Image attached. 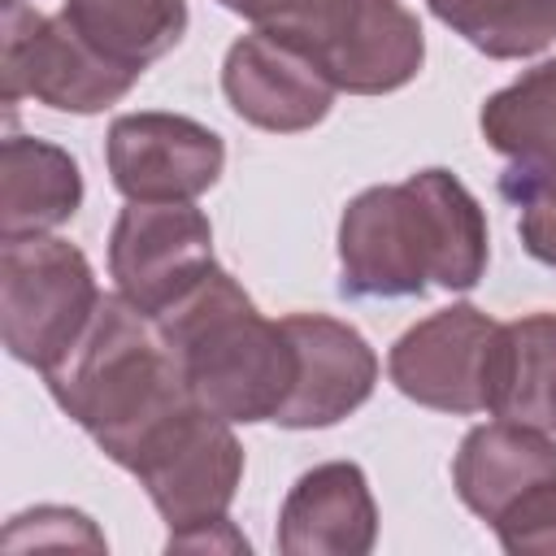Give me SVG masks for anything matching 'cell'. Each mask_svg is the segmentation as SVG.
Instances as JSON below:
<instances>
[{"label":"cell","instance_id":"20","mask_svg":"<svg viewBox=\"0 0 556 556\" xmlns=\"http://www.w3.org/2000/svg\"><path fill=\"white\" fill-rule=\"evenodd\" d=\"M491 530L513 556H556V473L521 491L491 521Z\"/></svg>","mask_w":556,"mask_h":556},{"label":"cell","instance_id":"3","mask_svg":"<svg viewBox=\"0 0 556 556\" xmlns=\"http://www.w3.org/2000/svg\"><path fill=\"white\" fill-rule=\"evenodd\" d=\"M156 330L191 400L226 421H274L291 395L295 343L287 326L269 321L217 265L156 317Z\"/></svg>","mask_w":556,"mask_h":556},{"label":"cell","instance_id":"7","mask_svg":"<svg viewBox=\"0 0 556 556\" xmlns=\"http://www.w3.org/2000/svg\"><path fill=\"white\" fill-rule=\"evenodd\" d=\"M117 295L161 317L213 269V226L191 200H130L109 239Z\"/></svg>","mask_w":556,"mask_h":556},{"label":"cell","instance_id":"2","mask_svg":"<svg viewBox=\"0 0 556 556\" xmlns=\"http://www.w3.org/2000/svg\"><path fill=\"white\" fill-rule=\"evenodd\" d=\"M52 400L100 443L109 460L130 469L139 447L191 400L156 317L122 295H100L78 343L43 369Z\"/></svg>","mask_w":556,"mask_h":556},{"label":"cell","instance_id":"16","mask_svg":"<svg viewBox=\"0 0 556 556\" xmlns=\"http://www.w3.org/2000/svg\"><path fill=\"white\" fill-rule=\"evenodd\" d=\"M83 204V174L74 156L48 139L9 135L0 148V235H48Z\"/></svg>","mask_w":556,"mask_h":556},{"label":"cell","instance_id":"5","mask_svg":"<svg viewBox=\"0 0 556 556\" xmlns=\"http://www.w3.org/2000/svg\"><path fill=\"white\" fill-rule=\"evenodd\" d=\"M100 304L87 256L52 235L4 239L0 248V334L13 361L52 369L87 330Z\"/></svg>","mask_w":556,"mask_h":556},{"label":"cell","instance_id":"17","mask_svg":"<svg viewBox=\"0 0 556 556\" xmlns=\"http://www.w3.org/2000/svg\"><path fill=\"white\" fill-rule=\"evenodd\" d=\"M61 17L109 65L143 74L187 30V0H65Z\"/></svg>","mask_w":556,"mask_h":556},{"label":"cell","instance_id":"1","mask_svg":"<svg viewBox=\"0 0 556 556\" xmlns=\"http://www.w3.org/2000/svg\"><path fill=\"white\" fill-rule=\"evenodd\" d=\"M343 295H421L426 282L469 291L486 269V217L447 169L361 191L339 222Z\"/></svg>","mask_w":556,"mask_h":556},{"label":"cell","instance_id":"21","mask_svg":"<svg viewBox=\"0 0 556 556\" xmlns=\"http://www.w3.org/2000/svg\"><path fill=\"white\" fill-rule=\"evenodd\" d=\"M500 191L521 208V243L534 261L556 265V174H513L504 169Z\"/></svg>","mask_w":556,"mask_h":556},{"label":"cell","instance_id":"6","mask_svg":"<svg viewBox=\"0 0 556 556\" xmlns=\"http://www.w3.org/2000/svg\"><path fill=\"white\" fill-rule=\"evenodd\" d=\"M139 78L109 65L74 26L56 13H39L26 0H4L0 17V87L4 100H39L61 113H100L117 104Z\"/></svg>","mask_w":556,"mask_h":556},{"label":"cell","instance_id":"4","mask_svg":"<svg viewBox=\"0 0 556 556\" xmlns=\"http://www.w3.org/2000/svg\"><path fill=\"white\" fill-rule=\"evenodd\" d=\"M130 473L143 482L148 500L165 517L169 552L174 547L248 552V543L226 521V508L243 478V447L226 417L187 404L139 447Z\"/></svg>","mask_w":556,"mask_h":556},{"label":"cell","instance_id":"12","mask_svg":"<svg viewBox=\"0 0 556 556\" xmlns=\"http://www.w3.org/2000/svg\"><path fill=\"white\" fill-rule=\"evenodd\" d=\"M378 539V508L361 465L330 460L291 486L278 517V552L287 556H365Z\"/></svg>","mask_w":556,"mask_h":556},{"label":"cell","instance_id":"18","mask_svg":"<svg viewBox=\"0 0 556 556\" xmlns=\"http://www.w3.org/2000/svg\"><path fill=\"white\" fill-rule=\"evenodd\" d=\"M482 135L513 174H556V61L495 91L482 104Z\"/></svg>","mask_w":556,"mask_h":556},{"label":"cell","instance_id":"15","mask_svg":"<svg viewBox=\"0 0 556 556\" xmlns=\"http://www.w3.org/2000/svg\"><path fill=\"white\" fill-rule=\"evenodd\" d=\"M426 39L400 0H361L352 26L321 61L326 78L352 96H382L417 78Z\"/></svg>","mask_w":556,"mask_h":556},{"label":"cell","instance_id":"22","mask_svg":"<svg viewBox=\"0 0 556 556\" xmlns=\"http://www.w3.org/2000/svg\"><path fill=\"white\" fill-rule=\"evenodd\" d=\"M43 543H65V547L87 543L91 552H100V547H104V539L91 530V521H87L83 513H74V508H52V526H48V530H43V521H39L35 513L13 517L9 534H4V547H9V552H22V547H43Z\"/></svg>","mask_w":556,"mask_h":556},{"label":"cell","instance_id":"19","mask_svg":"<svg viewBox=\"0 0 556 556\" xmlns=\"http://www.w3.org/2000/svg\"><path fill=\"white\" fill-rule=\"evenodd\" d=\"M430 13L495 61H521L556 39V0H426Z\"/></svg>","mask_w":556,"mask_h":556},{"label":"cell","instance_id":"14","mask_svg":"<svg viewBox=\"0 0 556 556\" xmlns=\"http://www.w3.org/2000/svg\"><path fill=\"white\" fill-rule=\"evenodd\" d=\"M556 473V443L543 430L517 426V421H491L465 434L452 482L469 513H478L486 526L534 482Z\"/></svg>","mask_w":556,"mask_h":556},{"label":"cell","instance_id":"11","mask_svg":"<svg viewBox=\"0 0 556 556\" xmlns=\"http://www.w3.org/2000/svg\"><path fill=\"white\" fill-rule=\"evenodd\" d=\"M282 326L295 343V382L274 421L287 430H313L356 413L378 382L374 348L348 321L321 313H291Z\"/></svg>","mask_w":556,"mask_h":556},{"label":"cell","instance_id":"9","mask_svg":"<svg viewBox=\"0 0 556 556\" xmlns=\"http://www.w3.org/2000/svg\"><path fill=\"white\" fill-rule=\"evenodd\" d=\"M222 91L243 122L274 135H295L330 113L339 87L295 43L269 30H252L230 43L222 65Z\"/></svg>","mask_w":556,"mask_h":556},{"label":"cell","instance_id":"10","mask_svg":"<svg viewBox=\"0 0 556 556\" xmlns=\"http://www.w3.org/2000/svg\"><path fill=\"white\" fill-rule=\"evenodd\" d=\"M495 321L473 304H452L413 330H404L387 356L391 382L439 413H478L482 404V369Z\"/></svg>","mask_w":556,"mask_h":556},{"label":"cell","instance_id":"23","mask_svg":"<svg viewBox=\"0 0 556 556\" xmlns=\"http://www.w3.org/2000/svg\"><path fill=\"white\" fill-rule=\"evenodd\" d=\"M222 4H226L230 13L256 22V30H274V26H282V22L300 9V0H222Z\"/></svg>","mask_w":556,"mask_h":556},{"label":"cell","instance_id":"13","mask_svg":"<svg viewBox=\"0 0 556 556\" xmlns=\"http://www.w3.org/2000/svg\"><path fill=\"white\" fill-rule=\"evenodd\" d=\"M482 404L500 421L556 430V313L495 326L482 369Z\"/></svg>","mask_w":556,"mask_h":556},{"label":"cell","instance_id":"8","mask_svg":"<svg viewBox=\"0 0 556 556\" xmlns=\"http://www.w3.org/2000/svg\"><path fill=\"white\" fill-rule=\"evenodd\" d=\"M109 178L126 200H195L222 178V139L182 113H126L109 126Z\"/></svg>","mask_w":556,"mask_h":556}]
</instances>
